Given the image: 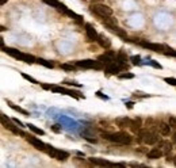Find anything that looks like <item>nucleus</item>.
Segmentation results:
<instances>
[{
    "label": "nucleus",
    "mask_w": 176,
    "mask_h": 168,
    "mask_svg": "<svg viewBox=\"0 0 176 168\" xmlns=\"http://www.w3.org/2000/svg\"><path fill=\"white\" fill-rule=\"evenodd\" d=\"M144 128V124H142V120L140 117H137V118H134V120L132 121V125H130V132L134 133V134H138L141 132V129Z\"/></svg>",
    "instance_id": "nucleus-19"
},
{
    "label": "nucleus",
    "mask_w": 176,
    "mask_h": 168,
    "mask_svg": "<svg viewBox=\"0 0 176 168\" xmlns=\"http://www.w3.org/2000/svg\"><path fill=\"white\" fill-rule=\"evenodd\" d=\"M134 41L133 42L134 43H138L140 46L142 48H145V49H148V50H152L154 53H164V50H167L168 49V46L164 43H156V42H148V41H145V39H140V38H133Z\"/></svg>",
    "instance_id": "nucleus-4"
},
{
    "label": "nucleus",
    "mask_w": 176,
    "mask_h": 168,
    "mask_svg": "<svg viewBox=\"0 0 176 168\" xmlns=\"http://www.w3.org/2000/svg\"><path fill=\"white\" fill-rule=\"evenodd\" d=\"M3 49V52L4 53H7L8 56H11V57H14V59H16V60H19V57H20V54H22V52L20 50H18V49H15V48H10V46H4V48H2Z\"/></svg>",
    "instance_id": "nucleus-22"
},
{
    "label": "nucleus",
    "mask_w": 176,
    "mask_h": 168,
    "mask_svg": "<svg viewBox=\"0 0 176 168\" xmlns=\"http://www.w3.org/2000/svg\"><path fill=\"white\" fill-rule=\"evenodd\" d=\"M76 67L83 68V69H95V71H100L103 69V64L99 60H92V59H85V60H80L76 61Z\"/></svg>",
    "instance_id": "nucleus-6"
},
{
    "label": "nucleus",
    "mask_w": 176,
    "mask_h": 168,
    "mask_svg": "<svg viewBox=\"0 0 176 168\" xmlns=\"http://www.w3.org/2000/svg\"><path fill=\"white\" fill-rule=\"evenodd\" d=\"M84 27H85V35H87L88 42H96L98 38H99V34H98V31L95 30V27H93L91 23H85Z\"/></svg>",
    "instance_id": "nucleus-11"
},
{
    "label": "nucleus",
    "mask_w": 176,
    "mask_h": 168,
    "mask_svg": "<svg viewBox=\"0 0 176 168\" xmlns=\"http://www.w3.org/2000/svg\"><path fill=\"white\" fill-rule=\"evenodd\" d=\"M132 118L129 117H121V118H115V121H114V124H115L119 129H129L130 125H132Z\"/></svg>",
    "instance_id": "nucleus-17"
},
{
    "label": "nucleus",
    "mask_w": 176,
    "mask_h": 168,
    "mask_svg": "<svg viewBox=\"0 0 176 168\" xmlns=\"http://www.w3.org/2000/svg\"><path fill=\"white\" fill-rule=\"evenodd\" d=\"M134 96H136V98H149L148 94H144L141 91H136V92H134Z\"/></svg>",
    "instance_id": "nucleus-35"
},
{
    "label": "nucleus",
    "mask_w": 176,
    "mask_h": 168,
    "mask_svg": "<svg viewBox=\"0 0 176 168\" xmlns=\"http://www.w3.org/2000/svg\"><path fill=\"white\" fill-rule=\"evenodd\" d=\"M27 126H28V129H30L33 133L38 134V136H45V130L39 129V128H37L35 125H33V124H27Z\"/></svg>",
    "instance_id": "nucleus-27"
},
{
    "label": "nucleus",
    "mask_w": 176,
    "mask_h": 168,
    "mask_svg": "<svg viewBox=\"0 0 176 168\" xmlns=\"http://www.w3.org/2000/svg\"><path fill=\"white\" fill-rule=\"evenodd\" d=\"M99 124H100L102 126H103V128H111V126H110V124H108L107 121H103V120H102V121L99 122Z\"/></svg>",
    "instance_id": "nucleus-37"
},
{
    "label": "nucleus",
    "mask_w": 176,
    "mask_h": 168,
    "mask_svg": "<svg viewBox=\"0 0 176 168\" xmlns=\"http://www.w3.org/2000/svg\"><path fill=\"white\" fill-rule=\"evenodd\" d=\"M96 43L99 45L100 48H103L104 50H106V49H110V48H111V39H110L108 37L103 35V34H99V38H98Z\"/></svg>",
    "instance_id": "nucleus-21"
},
{
    "label": "nucleus",
    "mask_w": 176,
    "mask_h": 168,
    "mask_svg": "<svg viewBox=\"0 0 176 168\" xmlns=\"http://www.w3.org/2000/svg\"><path fill=\"white\" fill-rule=\"evenodd\" d=\"M0 45H2V48H4V41H3V38H0Z\"/></svg>",
    "instance_id": "nucleus-44"
},
{
    "label": "nucleus",
    "mask_w": 176,
    "mask_h": 168,
    "mask_svg": "<svg viewBox=\"0 0 176 168\" xmlns=\"http://www.w3.org/2000/svg\"><path fill=\"white\" fill-rule=\"evenodd\" d=\"M115 59H117V53L114 52V50H110V49H106V52L103 53V54L98 56V60H99L100 63L104 65V67H107V65L113 64L114 61H115Z\"/></svg>",
    "instance_id": "nucleus-9"
},
{
    "label": "nucleus",
    "mask_w": 176,
    "mask_h": 168,
    "mask_svg": "<svg viewBox=\"0 0 176 168\" xmlns=\"http://www.w3.org/2000/svg\"><path fill=\"white\" fill-rule=\"evenodd\" d=\"M26 140L28 141V144H31L37 150H41V152H46V149H48V144H45L43 141H41L38 137H34L33 134H27L26 137Z\"/></svg>",
    "instance_id": "nucleus-10"
},
{
    "label": "nucleus",
    "mask_w": 176,
    "mask_h": 168,
    "mask_svg": "<svg viewBox=\"0 0 176 168\" xmlns=\"http://www.w3.org/2000/svg\"><path fill=\"white\" fill-rule=\"evenodd\" d=\"M172 163H173V164H175V165H176V156H175V157H173V161H172Z\"/></svg>",
    "instance_id": "nucleus-46"
},
{
    "label": "nucleus",
    "mask_w": 176,
    "mask_h": 168,
    "mask_svg": "<svg viewBox=\"0 0 176 168\" xmlns=\"http://www.w3.org/2000/svg\"><path fill=\"white\" fill-rule=\"evenodd\" d=\"M22 77H23V79H26V80H28V81H30V83H33V84H39L38 81L34 79V77L30 76V75H27V73H22Z\"/></svg>",
    "instance_id": "nucleus-30"
},
{
    "label": "nucleus",
    "mask_w": 176,
    "mask_h": 168,
    "mask_svg": "<svg viewBox=\"0 0 176 168\" xmlns=\"http://www.w3.org/2000/svg\"><path fill=\"white\" fill-rule=\"evenodd\" d=\"M52 130H53V132H56V133H60V132H61L60 125H53V126H52Z\"/></svg>",
    "instance_id": "nucleus-36"
},
{
    "label": "nucleus",
    "mask_w": 176,
    "mask_h": 168,
    "mask_svg": "<svg viewBox=\"0 0 176 168\" xmlns=\"http://www.w3.org/2000/svg\"><path fill=\"white\" fill-rule=\"evenodd\" d=\"M96 96H99V98H102V99H104V100H107V99H108V96L102 95V92H100V91H98V92H96Z\"/></svg>",
    "instance_id": "nucleus-39"
},
{
    "label": "nucleus",
    "mask_w": 176,
    "mask_h": 168,
    "mask_svg": "<svg viewBox=\"0 0 176 168\" xmlns=\"http://www.w3.org/2000/svg\"><path fill=\"white\" fill-rule=\"evenodd\" d=\"M130 59H128V56H126V53L123 52V49H121L119 52L117 53V59H115V63H118L119 65H122L125 69H128L129 68V65H128V61Z\"/></svg>",
    "instance_id": "nucleus-18"
},
{
    "label": "nucleus",
    "mask_w": 176,
    "mask_h": 168,
    "mask_svg": "<svg viewBox=\"0 0 176 168\" xmlns=\"http://www.w3.org/2000/svg\"><path fill=\"white\" fill-rule=\"evenodd\" d=\"M60 68H61V69H64V71H67V72H72V71H76V64L73 65V64L64 63V64H61V65H60Z\"/></svg>",
    "instance_id": "nucleus-28"
},
{
    "label": "nucleus",
    "mask_w": 176,
    "mask_h": 168,
    "mask_svg": "<svg viewBox=\"0 0 176 168\" xmlns=\"http://www.w3.org/2000/svg\"><path fill=\"white\" fill-rule=\"evenodd\" d=\"M133 102H126V107H128V109H133Z\"/></svg>",
    "instance_id": "nucleus-43"
},
{
    "label": "nucleus",
    "mask_w": 176,
    "mask_h": 168,
    "mask_svg": "<svg viewBox=\"0 0 176 168\" xmlns=\"http://www.w3.org/2000/svg\"><path fill=\"white\" fill-rule=\"evenodd\" d=\"M89 11H91L93 15H96L98 18H100V19L113 16V8L108 7L107 4H104V3H93V4H91V6H89Z\"/></svg>",
    "instance_id": "nucleus-3"
},
{
    "label": "nucleus",
    "mask_w": 176,
    "mask_h": 168,
    "mask_svg": "<svg viewBox=\"0 0 176 168\" xmlns=\"http://www.w3.org/2000/svg\"><path fill=\"white\" fill-rule=\"evenodd\" d=\"M37 64H39V65H42V67L45 68H49V69H53L54 68V64L52 63V61H48V60H45V59H37Z\"/></svg>",
    "instance_id": "nucleus-25"
},
{
    "label": "nucleus",
    "mask_w": 176,
    "mask_h": 168,
    "mask_svg": "<svg viewBox=\"0 0 176 168\" xmlns=\"http://www.w3.org/2000/svg\"><path fill=\"white\" fill-rule=\"evenodd\" d=\"M157 146H160V148L164 150V153L165 155H168V153H171L172 152V149H173V142H172V140L171 141H168V140H160L157 142Z\"/></svg>",
    "instance_id": "nucleus-20"
},
{
    "label": "nucleus",
    "mask_w": 176,
    "mask_h": 168,
    "mask_svg": "<svg viewBox=\"0 0 176 168\" xmlns=\"http://www.w3.org/2000/svg\"><path fill=\"white\" fill-rule=\"evenodd\" d=\"M41 85H42V88H43V89H49V91H50V87H52V84L49 85V84H43V83H42Z\"/></svg>",
    "instance_id": "nucleus-41"
},
{
    "label": "nucleus",
    "mask_w": 176,
    "mask_h": 168,
    "mask_svg": "<svg viewBox=\"0 0 176 168\" xmlns=\"http://www.w3.org/2000/svg\"><path fill=\"white\" fill-rule=\"evenodd\" d=\"M7 3V0H0V4H2V6H3V4H6Z\"/></svg>",
    "instance_id": "nucleus-45"
},
{
    "label": "nucleus",
    "mask_w": 176,
    "mask_h": 168,
    "mask_svg": "<svg viewBox=\"0 0 176 168\" xmlns=\"http://www.w3.org/2000/svg\"><path fill=\"white\" fill-rule=\"evenodd\" d=\"M89 163L93 165H100V167H123V164H117V163H111L104 160V159H98V157L89 159Z\"/></svg>",
    "instance_id": "nucleus-13"
},
{
    "label": "nucleus",
    "mask_w": 176,
    "mask_h": 168,
    "mask_svg": "<svg viewBox=\"0 0 176 168\" xmlns=\"http://www.w3.org/2000/svg\"><path fill=\"white\" fill-rule=\"evenodd\" d=\"M0 120H2V125H3L7 130H10L12 134H15V136H22V137H26V136H27V134L24 133L22 129H19L20 126L18 128L15 122L11 121L10 118H7L6 115H4V114H0Z\"/></svg>",
    "instance_id": "nucleus-5"
},
{
    "label": "nucleus",
    "mask_w": 176,
    "mask_h": 168,
    "mask_svg": "<svg viewBox=\"0 0 176 168\" xmlns=\"http://www.w3.org/2000/svg\"><path fill=\"white\" fill-rule=\"evenodd\" d=\"M42 2L45 4H48L49 7H53V8H56L58 12H61V14H65L67 12V6H65L64 3H61L60 0H42Z\"/></svg>",
    "instance_id": "nucleus-12"
},
{
    "label": "nucleus",
    "mask_w": 176,
    "mask_h": 168,
    "mask_svg": "<svg viewBox=\"0 0 176 168\" xmlns=\"http://www.w3.org/2000/svg\"><path fill=\"white\" fill-rule=\"evenodd\" d=\"M171 136H172V142H173V145H175V148H176V129L172 132V134H171Z\"/></svg>",
    "instance_id": "nucleus-38"
},
{
    "label": "nucleus",
    "mask_w": 176,
    "mask_h": 168,
    "mask_svg": "<svg viewBox=\"0 0 176 168\" xmlns=\"http://www.w3.org/2000/svg\"><path fill=\"white\" fill-rule=\"evenodd\" d=\"M157 132L160 133V136H163V137H168L172 134L173 129H172V126L169 125V122H160V124H158Z\"/></svg>",
    "instance_id": "nucleus-14"
},
{
    "label": "nucleus",
    "mask_w": 176,
    "mask_h": 168,
    "mask_svg": "<svg viewBox=\"0 0 176 168\" xmlns=\"http://www.w3.org/2000/svg\"><path fill=\"white\" fill-rule=\"evenodd\" d=\"M146 64H149V65H152V67H154V68H157V69H161L163 67L158 63H154L153 60H146Z\"/></svg>",
    "instance_id": "nucleus-34"
},
{
    "label": "nucleus",
    "mask_w": 176,
    "mask_h": 168,
    "mask_svg": "<svg viewBox=\"0 0 176 168\" xmlns=\"http://www.w3.org/2000/svg\"><path fill=\"white\" fill-rule=\"evenodd\" d=\"M46 153L50 156L52 159H56L57 161H65L69 159V152H67V150H61L58 148H54V146L52 145H48V149H46Z\"/></svg>",
    "instance_id": "nucleus-7"
},
{
    "label": "nucleus",
    "mask_w": 176,
    "mask_h": 168,
    "mask_svg": "<svg viewBox=\"0 0 176 168\" xmlns=\"http://www.w3.org/2000/svg\"><path fill=\"white\" fill-rule=\"evenodd\" d=\"M64 15H67V16H69L71 19L76 20V23H83V16L77 15L76 12H73V11H71V10H67V12H65Z\"/></svg>",
    "instance_id": "nucleus-24"
},
{
    "label": "nucleus",
    "mask_w": 176,
    "mask_h": 168,
    "mask_svg": "<svg viewBox=\"0 0 176 168\" xmlns=\"http://www.w3.org/2000/svg\"><path fill=\"white\" fill-rule=\"evenodd\" d=\"M119 77H121V79H134V75H133V73L126 72V73H121Z\"/></svg>",
    "instance_id": "nucleus-33"
},
{
    "label": "nucleus",
    "mask_w": 176,
    "mask_h": 168,
    "mask_svg": "<svg viewBox=\"0 0 176 168\" xmlns=\"http://www.w3.org/2000/svg\"><path fill=\"white\" fill-rule=\"evenodd\" d=\"M100 137L103 138V140L110 141L115 145H130L133 142L132 134L128 133L123 129L118 130V132H106V130H102Z\"/></svg>",
    "instance_id": "nucleus-1"
},
{
    "label": "nucleus",
    "mask_w": 176,
    "mask_h": 168,
    "mask_svg": "<svg viewBox=\"0 0 176 168\" xmlns=\"http://www.w3.org/2000/svg\"><path fill=\"white\" fill-rule=\"evenodd\" d=\"M130 61H132L133 65H142L140 56H132V57H130Z\"/></svg>",
    "instance_id": "nucleus-29"
},
{
    "label": "nucleus",
    "mask_w": 176,
    "mask_h": 168,
    "mask_svg": "<svg viewBox=\"0 0 176 168\" xmlns=\"http://www.w3.org/2000/svg\"><path fill=\"white\" fill-rule=\"evenodd\" d=\"M67 84H69V85H75V87H80V84H77L76 81H68Z\"/></svg>",
    "instance_id": "nucleus-42"
},
{
    "label": "nucleus",
    "mask_w": 176,
    "mask_h": 168,
    "mask_svg": "<svg viewBox=\"0 0 176 168\" xmlns=\"http://www.w3.org/2000/svg\"><path fill=\"white\" fill-rule=\"evenodd\" d=\"M12 121H14V122H15V124L18 125V126H20V128H23V126H24V125L22 124V122H20L19 120H16V118H14V120H12Z\"/></svg>",
    "instance_id": "nucleus-40"
},
{
    "label": "nucleus",
    "mask_w": 176,
    "mask_h": 168,
    "mask_svg": "<svg viewBox=\"0 0 176 168\" xmlns=\"http://www.w3.org/2000/svg\"><path fill=\"white\" fill-rule=\"evenodd\" d=\"M8 104H10V107H11L12 110H15V111H18V113H20V114H23V115H26V117H30V113H28L27 110H24V109H22V107H19V106H16V104H14V103H11V102H8Z\"/></svg>",
    "instance_id": "nucleus-26"
},
{
    "label": "nucleus",
    "mask_w": 176,
    "mask_h": 168,
    "mask_svg": "<svg viewBox=\"0 0 176 168\" xmlns=\"http://www.w3.org/2000/svg\"><path fill=\"white\" fill-rule=\"evenodd\" d=\"M165 56H171V57H176V50H173V49H171L168 46V49H167V52H164Z\"/></svg>",
    "instance_id": "nucleus-32"
},
{
    "label": "nucleus",
    "mask_w": 176,
    "mask_h": 168,
    "mask_svg": "<svg viewBox=\"0 0 176 168\" xmlns=\"http://www.w3.org/2000/svg\"><path fill=\"white\" fill-rule=\"evenodd\" d=\"M50 91L56 92V94H64V95H68V96H72L75 99H84V95L80 94L79 91H75V89H71V88H67V87H61V85H52L50 87Z\"/></svg>",
    "instance_id": "nucleus-8"
},
{
    "label": "nucleus",
    "mask_w": 176,
    "mask_h": 168,
    "mask_svg": "<svg viewBox=\"0 0 176 168\" xmlns=\"http://www.w3.org/2000/svg\"><path fill=\"white\" fill-rule=\"evenodd\" d=\"M164 150H163L160 146H156V148H152L150 150L146 152V157L149 159V160H157V159H161L164 156Z\"/></svg>",
    "instance_id": "nucleus-16"
},
{
    "label": "nucleus",
    "mask_w": 176,
    "mask_h": 168,
    "mask_svg": "<svg viewBox=\"0 0 176 168\" xmlns=\"http://www.w3.org/2000/svg\"><path fill=\"white\" fill-rule=\"evenodd\" d=\"M164 81L165 83H168L169 85H175L176 87V79L175 77H164Z\"/></svg>",
    "instance_id": "nucleus-31"
},
{
    "label": "nucleus",
    "mask_w": 176,
    "mask_h": 168,
    "mask_svg": "<svg viewBox=\"0 0 176 168\" xmlns=\"http://www.w3.org/2000/svg\"><path fill=\"white\" fill-rule=\"evenodd\" d=\"M100 22L103 26H106L107 28H110L111 26H115L118 24V20L115 18H113V16H108V18H104V19H100Z\"/></svg>",
    "instance_id": "nucleus-23"
},
{
    "label": "nucleus",
    "mask_w": 176,
    "mask_h": 168,
    "mask_svg": "<svg viewBox=\"0 0 176 168\" xmlns=\"http://www.w3.org/2000/svg\"><path fill=\"white\" fill-rule=\"evenodd\" d=\"M158 134L160 133H157V132H154V130L152 129H149V128H142L141 129V132L137 134L138 138H137V141L138 142H142V144H145V145H157V142L161 140L160 137H158Z\"/></svg>",
    "instance_id": "nucleus-2"
},
{
    "label": "nucleus",
    "mask_w": 176,
    "mask_h": 168,
    "mask_svg": "<svg viewBox=\"0 0 176 168\" xmlns=\"http://www.w3.org/2000/svg\"><path fill=\"white\" fill-rule=\"evenodd\" d=\"M122 71H126V69L122 67V65L115 63V61H114L113 64L107 65V67H104V72L107 73V75H118V73L122 72Z\"/></svg>",
    "instance_id": "nucleus-15"
}]
</instances>
